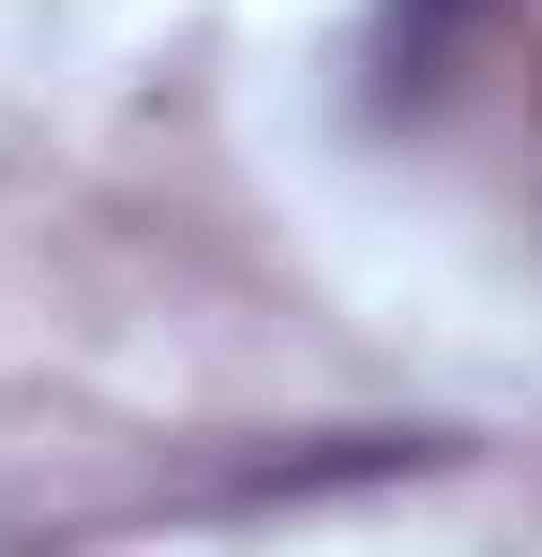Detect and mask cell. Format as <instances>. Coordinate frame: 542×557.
Listing matches in <instances>:
<instances>
[{
    "mask_svg": "<svg viewBox=\"0 0 542 557\" xmlns=\"http://www.w3.org/2000/svg\"><path fill=\"white\" fill-rule=\"evenodd\" d=\"M482 0H392V30H377V61H392V91L377 106H438L452 91V30H467Z\"/></svg>",
    "mask_w": 542,
    "mask_h": 557,
    "instance_id": "cell-1",
    "label": "cell"
}]
</instances>
